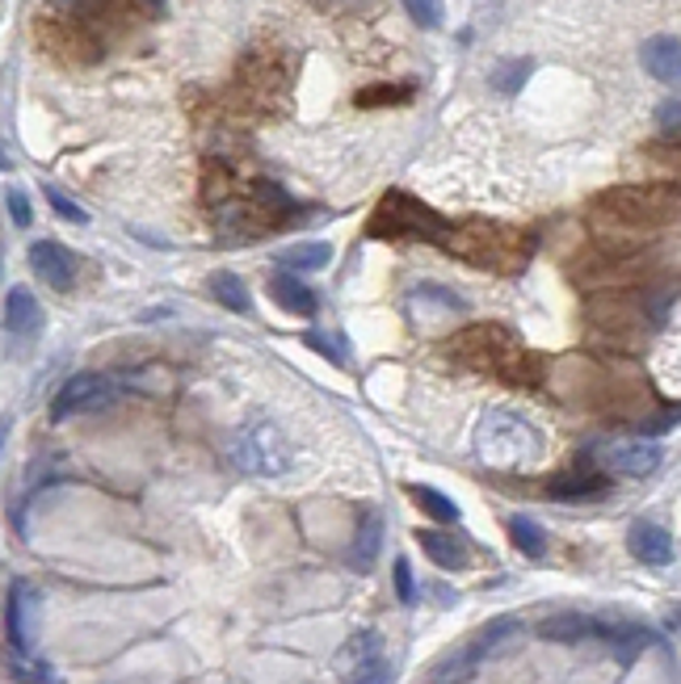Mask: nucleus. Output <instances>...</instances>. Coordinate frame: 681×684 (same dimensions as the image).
Instances as JSON below:
<instances>
[{"mask_svg":"<svg viewBox=\"0 0 681 684\" xmlns=\"http://www.w3.org/2000/svg\"><path fill=\"white\" fill-rule=\"evenodd\" d=\"M211 290H215V299L224 303L227 312L244 315V312H249V307H253V299H249V290H244V281H240V278H231V274H215V278H211Z\"/></svg>","mask_w":681,"mask_h":684,"instance_id":"nucleus-28","label":"nucleus"},{"mask_svg":"<svg viewBox=\"0 0 681 684\" xmlns=\"http://www.w3.org/2000/svg\"><path fill=\"white\" fill-rule=\"evenodd\" d=\"M640 60H644V72H648L652 80H660V85H678L681 47H678V38H673V34L648 38V42H644V51H640Z\"/></svg>","mask_w":681,"mask_h":684,"instance_id":"nucleus-17","label":"nucleus"},{"mask_svg":"<svg viewBox=\"0 0 681 684\" xmlns=\"http://www.w3.org/2000/svg\"><path fill=\"white\" fill-rule=\"evenodd\" d=\"M476 454L492 470H526L543 458V433L518 411L492 407L476 429Z\"/></svg>","mask_w":681,"mask_h":684,"instance_id":"nucleus-4","label":"nucleus"},{"mask_svg":"<svg viewBox=\"0 0 681 684\" xmlns=\"http://www.w3.org/2000/svg\"><path fill=\"white\" fill-rule=\"evenodd\" d=\"M597 458H602L606 470L627 474V479H648V474H656L660 463H665L660 445H652V441H615V445H602Z\"/></svg>","mask_w":681,"mask_h":684,"instance_id":"nucleus-10","label":"nucleus"},{"mask_svg":"<svg viewBox=\"0 0 681 684\" xmlns=\"http://www.w3.org/2000/svg\"><path fill=\"white\" fill-rule=\"evenodd\" d=\"M627 550L644 567H669L673 562V537H669V529L656 525V521H635L627 529Z\"/></svg>","mask_w":681,"mask_h":684,"instance_id":"nucleus-15","label":"nucleus"},{"mask_svg":"<svg viewBox=\"0 0 681 684\" xmlns=\"http://www.w3.org/2000/svg\"><path fill=\"white\" fill-rule=\"evenodd\" d=\"M51 4L80 22H123L130 13H161V0H51Z\"/></svg>","mask_w":681,"mask_h":684,"instance_id":"nucleus-13","label":"nucleus"},{"mask_svg":"<svg viewBox=\"0 0 681 684\" xmlns=\"http://www.w3.org/2000/svg\"><path fill=\"white\" fill-rule=\"evenodd\" d=\"M408 97H413L408 85H370V89L357 93V105L362 110H379V105H404Z\"/></svg>","mask_w":681,"mask_h":684,"instance_id":"nucleus-30","label":"nucleus"},{"mask_svg":"<svg viewBox=\"0 0 681 684\" xmlns=\"http://www.w3.org/2000/svg\"><path fill=\"white\" fill-rule=\"evenodd\" d=\"M413 499L421 504L438 525H454V521H458V504H454L446 492H438V487H413Z\"/></svg>","mask_w":681,"mask_h":684,"instance_id":"nucleus-27","label":"nucleus"},{"mask_svg":"<svg viewBox=\"0 0 681 684\" xmlns=\"http://www.w3.org/2000/svg\"><path fill=\"white\" fill-rule=\"evenodd\" d=\"M408 312L417 319V328L433 332V328H446V324H454L463 315V299L446 294L442 286H417L413 299H408Z\"/></svg>","mask_w":681,"mask_h":684,"instance_id":"nucleus-14","label":"nucleus"},{"mask_svg":"<svg viewBox=\"0 0 681 684\" xmlns=\"http://www.w3.org/2000/svg\"><path fill=\"white\" fill-rule=\"evenodd\" d=\"M379 550H383V517L366 512L354 533V546H350V567L354 571H370L379 562Z\"/></svg>","mask_w":681,"mask_h":684,"instance_id":"nucleus-22","label":"nucleus"},{"mask_svg":"<svg viewBox=\"0 0 681 684\" xmlns=\"http://www.w3.org/2000/svg\"><path fill=\"white\" fill-rule=\"evenodd\" d=\"M118 400V382L110 373H76L67 378L51 404V420L64 425L72 416H89V411H105V407Z\"/></svg>","mask_w":681,"mask_h":684,"instance_id":"nucleus-8","label":"nucleus"},{"mask_svg":"<svg viewBox=\"0 0 681 684\" xmlns=\"http://www.w3.org/2000/svg\"><path fill=\"white\" fill-rule=\"evenodd\" d=\"M4 436H9V420H0V449H4Z\"/></svg>","mask_w":681,"mask_h":684,"instance_id":"nucleus-40","label":"nucleus"},{"mask_svg":"<svg viewBox=\"0 0 681 684\" xmlns=\"http://www.w3.org/2000/svg\"><path fill=\"white\" fill-rule=\"evenodd\" d=\"M534 72V63L530 60H505L492 67V89H501V93H518L521 85H526V76Z\"/></svg>","mask_w":681,"mask_h":684,"instance_id":"nucleus-29","label":"nucleus"},{"mask_svg":"<svg viewBox=\"0 0 681 684\" xmlns=\"http://www.w3.org/2000/svg\"><path fill=\"white\" fill-rule=\"evenodd\" d=\"M417 542H421V550L438 562L442 571H458V567H467V546H463L454 533H442V529H421V533H417Z\"/></svg>","mask_w":681,"mask_h":684,"instance_id":"nucleus-23","label":"nucleus"},{"mask_svg":"<svg viewBox=\"0 0 681 684\" xmlns=\"http://www.w3.org/2000/svg\"><path fill=\"white\" fill-rule=\"evenodd\" d=\"M678 118H681L678 97H669V101L660 105V114H656V123H660V130H665V139H669V143L678 139Z\"/></svg>","mask_w":681,"mask_h":684,"instance_id":"nucleus-37","label":"nucleus"},{"mask_svg":"<svg viewBox=\"0 0 681 684\" xmlns=\"http://www.w3.org/2000/svg\"><path fill=\"white\" fill-rule=\"evenodd\" d=\"M332 261V249L325 240H312V244H294V249L282 252V269L287 274H316Z\"/></svg>","mask_w":681,"mask_h":684,"instance_id":"nucleus-25","label":"nucleus"},{"mask_svg":"<svg viewBox=\"0 0 681 684\" xmlns=\"http://www.w3.org/2000/svg\"><path fill=\"white\" fill-rule=\"evenodd\" d=\"M383 655V638L375 634V630H362V634H354L345 647H341V655H337V668H341V676L350 681L357 668H366L370 659H379Z\"/></svg>","mask_w":681,"mask_h":684,"instance_id":"nucleus-24","label":"nucleus"},{"mask_svg":"<svg viewBox=\"0 0 681 684\" xmlns=\"http://www.w3.org/2000/svg\"><path fill=\"white\" fill-rule=\"evenodd\" d=\"M593 638L606 643L618 663H635L648 647H656V634L640 622H606V618H597V634Z\"/></svg>","mask_w":681,"mask_h":684,"instance_id":"nucleus-12","label":"nucleus"},{"mask_svg":"<svg viewBox=\"0 0 681 684\" xmlns=\"http://www.w3.org/2000/svg\"><path fill=\"white\" fill-rule=\"evenodd\" d=\"M231 463L244 474H261V479H278L291 470V445L278 433V425L269 420H253L240 433L231 436Z\"/></svg>","mask_w":681,"mask_h":684,"instance_id":"nucleus-7","label":"nucleus"},{"mask_svg":"<svg viewBox=\"0 0 681 684\" xmlns=\"http://www.w3.org/2000/svg\"><path fill=\"white\" fill-rule=\"evenodd\" d=\"M521 634V622L518 618H492V622L480 630V634H471L463 647H454L451 655H442L433 668H429V684H467L480 668H484L488 659L496 651H505L514 638Z\"/></svg>","mask_w":681,"mask_h":684,"instance_id":"nucleus-6","label":"nucleus"},{"mask_svg":"<svg viewBox=\"0 0 681 684\" xmlns=\"http://www.w3.org/2000/svg\"><path fill=\"white\" fill-rule=\"evenodd\" d=\"M30 269L34 278L51 290H72L76 286V256L72 249L55 244V240H38L30 244Z\"/></svg>","mask_w":681,"mask_h":684,"instance_id":"nucleus-11","label":"nucleus"},{"mask_svg":"<svg viewBox=\"0 0 681 684\" xmlns=\"http://www.w3.org/2000/svg\"><path fill=\"white\" fill-rule=\"evenodd\" d=\"M446 218L438 215L433 206H425L421 198L391 189L388 198L370 211L366 236L370 240H425V244H442L446 240Z\"/></svg>","mask_w":681,"mask_h":684,"instance_id":"nucleus-5","label":"nucleus"},{"mask_svg":"<svg viewBox=\"0 0 681 684\" xmlns=\"http://www.w3.org/2000/svg\"><path fill=\"white\" fill-rule=\"evenodd\" d=\"M316 4H325L328 13H357V9H366L370 0H316Z\"/></svg>","mask_w":681,"mask_h":684,"instance_id":"nucleus-38","label":"nucleus"},{"mask_svg":"<svg viewBox=\"0 0 681 684\" xmlns=\"http://www.w3.org/2000/svg\"><path fill=\"white\" fill-rule=\"evenodd\" d=\"M9 668H13V676H17V681H26V684H55V676H51V668H42V663H30L26 655H22V663L13 659Z\"/></svg>","mask_w":681,"mask_h":684,"instance_id":"nucleus-35","label":"nucleus"},{"mask_svg":"<svg viewBox=\"0 0 681 684\" xmlns=\"http://www.w3.org/2000/svg\"><path fill=\"white\" fill-rule=\"evenodd\" d=\"M269 299H274L282 312L303 315V319H312V315H316V307H320L316 290H312V286H303V281L294 278V274H287V269L269 278Z\"/></svg>","mask_w":681,"mask_h":684,"instance_id":"nucleus-19","label":"nucleus"},{"mask_svg":"<svg viewBox=\"0 0 681 684\" xmlns=\"http://www.w3.org/2000/svg\"><path fill=\"white\" fill-rule=\"evenodd\" d=\"M534 634L543 643H584V638L597 634V618H589V613H552V618L539 622Z\"/></svg>","mask_w":681,"mask_h":684,"instance_id":"nucleus-21","label":"nucleus"},{"mask_svg":"<svg viewBox=\"0 0 681 684\" xmlns=\"http://www.w3.org/2000/svg\"><path fill=\"white\" fill-rule=\"evenodd\" d=\"M34 609H38V596L26 580H17L9 588V643L22 655H30L34 647Z\"/></svg>","mask_w":681,"mask_h":684,"instance_id":"nucleus-16","label":"nucleus"},{"mask_svg":"<svg viewBox=\"0 0 681 684\" xmlns=\"http://www.w3.org/2000/svg\"><path fill=\"white\" fill-rule=\"evenodd\" d=\"M451 357L471 370L492 373L496 382H509V387H530L543 373L539 357L505 324H467L451 341Z\"/></svg>","mask_w":681,"mask_h":684,"instance_id":"nucleus-1","label":"nucleus"},{"mask_svg":"<svg viewBox=\"0 0 681 684\" xmlns=\"http://www.w3.org/2000/svg\"><path fill=\"white\" fill-rule=\"evenodd\" d=\"M47 202H51V211H55L60 218H67V223H89V215H85V211H80V206H76L67 193H60L55 186L47 189Z\"/></svg>","mask_w":681,"mask_h":684,"instance_id":"nucleus-34","label":"nucleus"},{"mask_svg":"<svg viewBox=\"0 0 681 684\" xmlns=\"http://www.w3.org/2000/svg\"><path fill=\"white\" fill-rule=\"evenodd\" d=\"M451 256L488 269V274H518L521 265L530 261L534 240L518 231V227H505V223H488V218H471V223H451L446 227V240L438 244Z\"/></svg>","mask_w":681,"mask_h":684,"instance_id":"nucleus-2","label":"nucleus"},{"mask_svg":"<svg viewBox=\"0 0 681 684\" xmlns=\"http://www.w3.org/2000/svg\"><path fill=\"white\" fill-rule=\"evenodd\" d=\"M307 344H312V349H320V353H328V357H332V362H337V366H341V362H345V353H341V349H337V344H332V341H325V337H316V332H312V337H307Z\"/></svg>","mask_w":681,"mask_h":684,"instance_id":"nucleus-39","label":"nucleus"},{"mask_svg":"<svg viewBox=\"0 0 681 684\" xmlns=\"http://www.w3.org/2000/svg\"><path fill=\"white\" fill-rule=\"evenodd\" d=\"M678 211V186H618L606 189L602 198H593L597 227H606L615 236H644V231L673 227Z\"/></svg>","mask_w":681,"mask_h":684,"instance_id":"nucleus-3","label":"nucleus"},{"mask_svg":"<svg viewBox=\"0 0 681 684\" xmlns=\"http://www.w3.org/2000/svg\"><path fill=\"white\" fill-rule=\"evenodd\" d=\"M395 596H400V605H417V580H413L408 559H395Z\"/></svg>","mask_w":681,"mask_h":684,"instance_id":"nucleus-33","label":"nucleus"},{"mask_svg":"<svg viewBox=\"0 0 681 684\" xmlns=\"http://www.w3.org/2000/svg\"><path fill=\"white\" fill-rule=\"evenodd\" d=\"M4 202H9V215H13V223H17V227H30V223H34L30 198H26L22 189H9V193H4Z\"/></svg>","mask_w":681,"mask_h":684,"instance_id":"nucleus-36","label":"nucleus"},{"mask_svg":"<svg viewBox=\"0 0 681 684\" xmlns=\"http://www.w3.org/2000/svg\"><path fill=\"white\" fill-rule=\"evenodd\" d=\"M38 38H42V47L51 51V55H60V60H72V63H93L101 60V42L98 34L89 30V22H80V17H42L38 22Z\"/></svg>","mask_w":681,"mask_h":684,"instance_id":"nucleus-9","label":"nucleus"},{"mask_svg":"<svg viewBox=\"0 0 681 684\" xmlns=\"http://www.w3.org/2000/svg\"><path fill=\"white\" fill-rule=\"evenodd\" d=\"M4 168H9V156H4V152H0V173H4Z\"/></svg>","mask_w":681,"mask_h":684,"instance_id":"nucleus-41","label":"nucleus"},{"mask_svg":"<svg viewBox=\"0 0 681 684\" xmlns=\"http://www.w3.org/2000/svg\"><path fill=\"white\" fill-rule=\"evenodd\" d=\"M408 9V17L425 26V30H438L442 26V0H400Z\"/></svg>","mask_w":681,"mask_h":684,"instance_id":"nucleus-32","label":"nucleus"},{"mask_svg":"<svg viewBox=\"0 0 681 684\" xmlns=\"http://www.w3.org/2000/svg\"><path fill=\"white\" fill-rule=\"evenodd\" d=\"M345 684H395V668H391L388 655H379V659H370L366 668H357Z\"/></svg>","mask_w":681,"mask_h":684,"instance_id":"nucleus-31","label":"nucleus"},{"mask_svg":"<svg viewBox=\"0 0 681 684\" xmlns=\"http://www.w3.org/2000/svg\"><path fill=\"white\" fill-rule=\"evenodd\" d=\"M4 328H9V337H38L42 307H38L34 290H26V286L9 290V299H4Z\"/></svg>","mask_w":681,"mask_h":684,"instance_id":"nucleus-18","label":"nucleus"},{"mask_svg":"<svg viewBox=\"0 0 681 684\" xmlns=\"http://www.w3.org/2000/svg\"><path fill=\"white\" fill-rule=\"evenodd\" d=\"M547 496L564 499V504L602 499V496H610V479H606V474H597V470H577V474H568V479H555L552 487H547Z\"/></svg>","mask_w":681,"mask_h":684,"instance_id":"nucleus-20","label":"nucleus"},{"mask_svg":"<svg viewBox=\"0 0 681 684\" xmlns=\"http://www.w3.org/2000/svg\"><path fill=\"white\" fill-rule=\"evenodd\" d=\"M509 537L526 559H543L547 555V533L534 517H509Z\"/></svg>","mask_w":681,"mask_h":684,"instance_id":"nucleus-26","label":"nucleus"}]
</instances>
